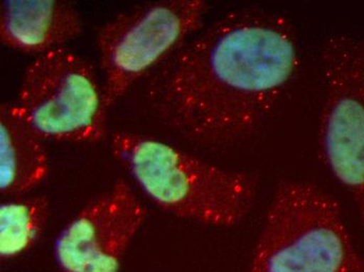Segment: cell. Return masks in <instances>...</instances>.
<instances>
[{
	"label": "cell",
	"instance_id": "6da1fadb",
	"mask_svg": "<svg viewBox=\"0 0 364 272\" xmlns=\"http://www.w3.org/2000/svg\"><path fill=\"white\" fill-rule=\"evenodd\" d=\"M299 66L291 20L239 9L202 28L155 70L146 99L164 125L190 143L232 145L264 125Z\"/></svg>",
	"mask_w": 364,
	"mask_h": 272
},
{
	"label": "cell",
	"instance_id": "7a4b0ae2",
	"mask_svg": "<svg viewBox=\"0 0 364 272\" xmlns=\"http://www.w3.org/2000/svg\"><path fill=\"white\" fill-rule=\"evenodd\" d=\"M111 154L141 191L166 213L206 227L230 229L254 207L257 179L222 169L159 139L115 132Z\"/></svg>",
	"mask_w": 364,
	"mask_h": 272
},
{
	"label": "cell",
	"instance_id": "3957f363",
	"mask_svg": "<svg viewBox=\"0 0 364 272\" xmlns=\"http://www.w3.org/2000/svg\"><path fill=\"white\" fill-rule=\"evenodd\" d=\"M247 272H364L341 205L315 183L282 179Z\"/></svg>",
	"mask_w": 364,
	"mask_h": 272
},
{
	"label": "cell",
	"instance_id": "277c9868",
	"mask_svg": "<svg viewBox=\"0 0 364 272\" xmlns=\"http://www.w3.org/2000/svg\"><path fill=\"white\" fill-rule=\"evenodd\" d=\"M208 12L203 0H161L119 13L103 24L97 45L107 109L200 32Z\"/></svg>",
	"mask_w": 364,
	"mask_h": 272
},
{
	"label": "cell",
	"instance_id": "5b68a950",
	"mask_svg": "<svg viewBox=\"0 0 364 272\" xmlns=\"http://www.w3.org/2000/svg\"><path fill=\"white\" fill-rule=\"evenodd\" d=\"M14 104L44 141L95 145L107 134L103 85L92 64L65 46L28 64Z\"/></svg>",
	"mask_w": 364,
	"mask_h": 272
},
{
	"label": "cell",
	"instance_id": "8992f818",
	"mask_svg": "<svg viewBox=\"0 0 364 272\" xmlns=\"http://www.w3.org/2000/svg\"><path fill=\"white\" fill-rule=\"evenodd\" d=\"M321 57L325 97L319 154L352 196L364 229V36L331 35Z\"/></svg>",
	"mask_w": 364,
	"mask_h": 272
},
{
	"label": "cell",
	"instance_id": "52a82bcc",
	"mask_svg": "<svg viewBox=\"0 0 364 272\" xmlns=\"http://www.w3.org/2000/svg\"><path fill=\"white\" fill-rule=\"evenodd\" d=\"M83 32V21L73 4L60 0H4L0 4L2 45L35 58Z\"/></svg>",
	"mask_w": 364,
	"mask_h": 272
},
{
	"label": "cell",
	"instance_id": "ba28073f",
	"mask_svg": "<svg viewBox=\"0 0 364 272\" xmlns=\"http://www.w3.org/2000/svg\"><path fill=\"white\" fill-rule=\"evenodd\" d=\"M44 139L14 103L0 106V193L21 198L39 187L50 173Z\"/></svg>",
	"mask_w": 364,
	"mask_h": 272
},
{
	"label": "cell",
	"instance_id": "9c48e42d",
	"mask_svg": "<svg viewBox=\"0 0 364 272\" xmlns=\"http://www.w3.org/2000/svg\"><path fill=\"white\" fill-rule=\"evenodd\" d=\"M122 187L123 179H117L109 191L90 201L62 229L54 244L60 271H85L114 220Z\"/></svg>",
	"mask_w": 364,
	"mask_h": 272
},
{
	"label": "cell",
	"instance_id": "30bf717a",
	"mask_svg": "<svg viewBox=\"0 0 364 272\" xmlns=\"http://www.w3.org/2000/svg\"><path fill=\"white\" fill-rule=\"evenodd\" d=\"M50 199L21 197L0 205V258L13 260L37 244L48 224Z\"/></svg>",
	"mask_w": 364,
	"mask_h": 272
},
{
	"label": "cell",
	"instance_id": "8fae6325",
	"mask_svg": "<svg viewBox=\"0 0 364 272\" xmlns=\"http://www.w3.org/2000/svg\"><path fill=\"white\" fill-rule=\"evenodd\" d=\"M146 210L123 179L121 200L114 220L84 272H119L131 243L145 223Z\"/></svg>",
	"mask_w": 364,
	"mask_h": 272
}]
</instances>
